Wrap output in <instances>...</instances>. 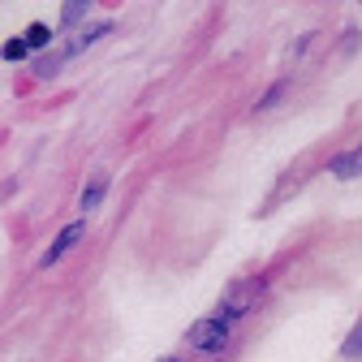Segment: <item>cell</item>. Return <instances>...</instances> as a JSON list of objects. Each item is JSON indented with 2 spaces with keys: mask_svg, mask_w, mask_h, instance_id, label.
Returning a JSON list of instances; mask_svg holds the SVG:
<instances>
[{
  "mask_svg": "<svg viewBox=\"0 0 362 362\" xmlns=\"http://www.w3.org/2000/svg\"><path fill=\"white\" fill-rule=\"evenodd\" d=\"M345 358H362V324L345 337Z\"/></svg>",
  "mask_w": 362,
  "mask_h": 362,
  "instance_id": "7",
  "label": "cell"
},
{
  "mask_svg": "<svg viewBox=\"0 0 362 362\" xmlns=\"http://www.w3.org/2000/svg\"><path fill=\"white\" fill-rule=\"evenodd\" d=\"M259 302V281H246V285H233L229 293H224V320H238V315H246L250 306Z\"/></svg>",
  "mask_w": 362,
  "mask_h": 362,
  "instance_id": "2",
  "label": "cell"
},
{
  "mask_svg": "<svg viewBox=\"0 0 362 362\" xmlns=\"http://www.w3.org/2000/svg\"><path fill=\"white\" fill-rule=\"evenodd\" d=\"M48 39H52V30H48V26H39V22H35V26L26 30V48H43V43H48Z\"/></svg>",
  "mask_w": 362,
  "mask_h": 362,
  "instance_id": "5",
  "label": "cell"
},
{
  "mask_svg": "<svg viewBox=\"0 0 362 362\" xmlns=\"http://www.w3.org/2000/svg\"><path fill=\"white\" fill-rule=\"evenodd\" d=\"M164 362H168V358H164Z\"/></svg>",
  "mask_w": 362,
  "mask_h": 362,
  "instance_id": "10",
  "label": "cell"
},
{
  "mask_svg": "<svg viewBox=\"0 0 362 362\" xmlns=\"http://www.w3.org/2000/svg\"><path fill=\"white\" fill-rule=\"evenodd\" d=\"M332 173H337V177H354V173H362V151H358V156L337 160V164H332Z\"/></svg>",
  "mask_w": 362,
  "mask_h": 362,
  "instance_id": "4",
  "label": "cell"
},
{
  "mask_svg": "<svg viewBox=\"0 0 362 362\" xmlns=\"http://www.w3.org/2000/svg\"><path fill=\"white\" fill-rule=\"evenodd\" d=\"M224 341H229V320H224V315H211V320L190 328V345H199V349L216 354V349H224Z\"/></svg>",
  "mask_w": 362,
  "mask_h": 362,
  "instance_id": "1",
  "label": "cell"
},
{
  "mask_svg": "<svg viewBox=\"0 0 362 362\" xmlns=\"http://www.w3.org/2000/svg\"><path fill=\"white\" fill-rule=\"evenodd\" d=\"M78 238H82V220H74V224H65V229H61V238L48 246V255H43V267H52L61 255H69L74 246H78Z\"/></svg>",
  "mask_w": 362,
  "mask_h": 362,
  "instance_id": "3",
  "label": "cell"
},
{
  "mask_svg": "<svg viewBox=\"0 0 362 362\" xmlns=\"http://www.w3.org/2000/svg\"><path fill=\"white\" fill-rule=\"evenodd\" d=\"M86 9H90V5H65V9H61V22H65V26H78V22L86 18Z\"/></svg>",
  "mask_w": 362,
  "mask_h": 362,
  "instance_id": "6",
  "label": "cell"
},
{
  "mask_svg": "<svg viewBox=\"0 0 362 362\" xmlns=\"http://www.w3.org/2000/svg\"><path fill=\"white\" fill-rule=\"evenodd\" d=\"M100 194H104V181H90V190L82 194V211H90V207H95V203H100Z\"/></svg>",
  "mask_w": 362,
  "mask_h": 362,
  "instance_id": "8",
  "label": "cell"
},
{
  "mask_svg": "<svg viewBox=\"0 0 362 362\" xmlns=\"http://www.w3.org/2000/svg\"><path fill=\"white\" fill-rule=\"evenodd\" d=\"M5 57H9V61H22V57H26V39H9V43H5Z\"/></svg>",
  "mask_w": 362,
  "mask_h": 362,
  "instance_id": "9",
  "label": "cell"
}]
</instances>
